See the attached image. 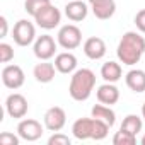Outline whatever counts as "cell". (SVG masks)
Wrapping results in <instances>:
<instances>
[{"instance_id": "cell-28", "label": "cell", "mask_w": 145, "mask_h": 145, "mask_svg": "<svg viewBox=\"0 0 145 145\" xmlns=\"http://www.w3.org/2000/svg\"><path fill=\"white\" fill-rule=\"evenodd\" d=\"M135 26L140 33H145V9L138 10L135 16Z\"/></svg>"}, {"instance_id": "cell-11", "label": "cell", "mask_w": 145, "mask_h": 145, "mask_svg": "<svg viewBox=\"0 0 145 145\" xmlns=\"http://www.w3.org/2000/svg\"><path fill=\"white\" fill-rule=\"evenodd\" d=\"M84 53L91 60H101L106 55V43H104V39L97 38V36H92V38L86 39V43H84Z\"/></svg>"}, {"instance_id": "cell-5", "label": "cell", "mask_w": 145, "mask_h": 145, "mask_svg": "<svg viewBox=\"0 0 145 145\" xmlns=\"http://www.w3.org/2000/svg\"><path fill=\"white\" fill-rule=\"evenodd\" d=\"M26 75H24V70L19 65H7L2 70V82L7 89H21L24 86Z\"/></svg>"}, {"instance_id": "cell-14", "label": "cell", "mask_w": 145, "mask_h": 145, "mask_svg": "<svg viewBox=\"0 0 145 145\" xmlns=\"http://www.w3.org/2000/svg\"><path fill=\"white\" fill-rule=\"evenodd\" d=\"M55 67L60 74H74L77 70V56L70 51L58 53L55 56Z\"/></svg>"}, {"instance_id": "cell-26", "label": "cell", "mask_w": 145, "mask_h": 145, "mask_svg": "<svg viewBox=\"0 0 145 145\" xmlns=\"http://www.w3.org/2000/svg\"><path fill=\"white\" fill-rule=\"evenodd\" d=\"M48 145H70V138L60 131H55L50 140H48Z\"/></svg>"}, {"instance_id": "cell-29", "label": "cell", "mask_w": 145, "mask_h": 145, "mask_svg": "<svg viewBox=\"0 0 145 145\" xmlns=\"http://www.w3.org/2000/svg\"><path fill=\"white\" fill-rule=\"evenodd\" d=\"M0 27H2V31H0V38H5L7 36V29H9V24H7V19L2 16L0 17Z\"/></svg>"}, {"instance_id": "cell-8", "label": "cell", "mask_w": 145, "mask_h": 145, "mask_svg": "<svg viewBox=\"0 0 145 145\" xmlns=\"http://www.w3.org/2000/svg\"><path fill=\"white\" fill-rule=\"evenodd\" d=\"M17 135L22 140H26V142H36L43 135V126H41V123L38 120L26 118V120L19 121V125H17Z\"/></svg>"}, {"instance_id": "cell-32", "label": "cell", "mask_w": 145, "mask_h": 145, "mask_svg": "<svg viewBox=\"0 0 145 145\" xmlns=\"http://www.w3.org/2000/svg\"><path fill=\"white\" fill-rule=\"evenodd\" d=\"M87 2H89V4H94V2H97V0H87Z\"/></svg>"}, {"instance_id": "cell-12", "label": "cell", "mask_w": 145, "mask_h": 145, "mask_svg": "<svg viewBox=\"0 0 145 145\" xmlns=\"http://www.w3.org/2000/svg\"><path fill=\"white\" fill-rule=\"evenodd\" d=\"M89 9L87 4L82 2V0H70V2L65 5V16L72 21V22H80L87 17Z\"/></svg>"}, {"instance_id": "cell-2", "label": "cell", "mask_w": 145, "mask_h": 145, "mask_svg": "<svg viewBox=\"0 0 145 145\" xmlns=\"http://www.w3.org/2000/svg\"><path fill=\"white\" fill-rule=\"evenodd\" d=\"M96 87V74L91 68H79L74 72L68 86V94L74 101H87Z\"/></svg>"}, {"instance_id": "cell-3", "label": "cell", "mask_w": 145, "mask_h": 145, "mask_svg": "<svg viewBox=\"0 0 145 145\" xmlns=\"http://www.w3.org/2000/svg\"><path fill=\"white\" fill-rule=\"evenodd\" d=\"M56 41L63 50H75L82 43V31L75 24H67V26L60 27Z\"/></svg>"}, {"instance_id": "cell-22", "label": "cell", "mask_w": 145, "mask_h": 145, "mask_svg": "<svg viewBox=\"0 0 145 145\" xmlns=\"http://www.w3.org/2000/svg\"><path fill=\"white\" fill-rule=\"evenodd\" d=\"M51 4V0H26L24 2V10L29 14V16H33V17H36L46 5H50Z\"/></svg>"}, {"instance_id": "cell-7", "label": "cell", "mask_w": 145, "mask_h": 145, "mask_svg": "<svg viewBox=\"0 0 145 145\" xmlns=\"http://www.w3.org/2000/svg\"><path fill=\"white\" fill-rule=\"evenodd\" d=\"M27 109H29L27 99H26L22 94H19V92L10 94V96L7 97V101H5V111H7V114H9L10 118L21 120V118H24V116L27 114Z\"/></svg>"}, {"instance_id": "cell-18", "label": "cell", "mask_w": 145, "mask_h": 145, "mask_svg": "<svg viewBox=\"0 0 145 145\" xmlns=\"http://www.w3.org/2000/svg\"><path fill=\"white\" fill-rule=\"evenodd\" d=\"M125 80H126L128 89H131L133 92H138V94L145 92V72L143 70H140V68L130 70L125 77Z\"/></svg>"}, {"instance_id": "cell-15", "label": "cell", "mask_w": 145, "mask_h": 145, "mask_svg": "<svg viewBox=\"0 0 145 145\" xmlns=\"http://www.w3.org/2000/svg\"><path fill=\"white\" fill-rule=\"evenodd\" d=\"M91 9H92V14L101 19V21H106V19H111L116 12V2L114 0H97V2L91 4Z\"/></svg>"}, {"instance_id": "cell-21", "label": "cell", "mask_w": 145, "mask_h": 145, "mask_svg": "<svg viewBox=\"0 0 145 145\" xmlns=\"http://www.w3.org/2000/svg\"><path fill=\"white\" fill-rule=\"evenodd\" d=\"M142 126H143V121H142L140 116H137V114H128V116L123 120V123H121L120 128L125 130V131H130V133L137 135L138 131H142Z\"/></svg>"}, {"instance_id": "cell-9", "label": "cell", "mask_w": 145, "mask_h": 145, "mask_svg": "<svg viewBox=\"0 0 145 145\" xmlns=\"http://www.w3.org/2000/svg\"><path fill=\"white\" fill-rule=\"evenodd\" d=\"M43 121H44V128L46 130H50V131H60L63 126H65V123H67V113H65V109L63 108H60V106H51L46 113H44V118H43Z\"/></svg>"}, {"instance_id": "cell-17", "label": "cell", "mask_w": 145, "mask_h": 145, "mask_svg": "<svg viewBox=\"0 0 145 145\" xmlns=\"http://www.w3.org/2000/svg\"><path fill=\"white\" fill-rule=\"evenodd\" d=\"M92 118H79L72 125V133L77 140H87L92 138Z\"/></svg>"}, {"instance_id": "cell-23", "label": "cell", "mask_w": 145, "mask_h": 145, "mask_svg": "<svg viewBox=\"0 0 145 145\" xmlns=\"http://www.w3.org/2000/svg\"><path fill=\"white\" fill-rule=\"evenodd\" d=\"M92 140H104L108 137V131H109V125L104 123L103 120H97V118H92Z\"/></svg>"}, {"instance_id": "cell-4", "label": "cell", "mask_w": 145, "mask_h": 145, "mask_svg": "<svg viewBox=\"0 0 145 145\" xmlns=\"http://www.w3.org/2000/svg\"><path fill=\"white\" fill-rule=\"evenodd\" d=\"M12 38L14 43L19 46H29L34 39H36V27L33 22H29L27 19H21L14 24L12 29Z\"/></svg>"}, {"instance_id": "cell-13", "label": "cell", "mask_w": 145, "mask_h": 145, "mask_svg": "<svg viewBox=\"0 0 145 145\" xmlns=\"http://www.w3.org/2000/svg\"><path fill=\"white\" fill-rule=\"evenodd\" d=\"M96 96H97V101L103 103V104H108V106H113L120 101V89L111 84V82H106L103 86L97 87L96 91Z\"/></svg>"}, {"instance_id": "cell-25", "label": "cell", "mask_w": 145, "mask_h": 145, "mask_svg": "<svg viewBox=\"0 0 145 145\" xmlns=\"http://www.w3.org/2000/svg\"><path fill=\"white\" fill-rule=\"evenodd\" d=\"M14 58V48L7 43H0V61L9 63Z\"/></svg>"}, {"instance_id": "cell-6", "label": "cell", "mask_w": 145, "mask_h": 145, "mask_svg": "<svg viewBox=\"0 0 145 145\" xmlns=\"http://www.w3.org/2000/svg\"><path fill=\"white\" fill-rule=\"evenodd\" d=\"M60 21H61V12H60L53 4L46 5V7L34 17V22H36L39 27L46 29V31L55 29V27L60 24Z\"/></svg>"}, {"instance_id": "cell-16", "label": "cell", "mask_w": 145, "mask_h": 145, "mask_svg": "<svg viewBox=\"0 0 145 145\" xmlns=\"http://www.w3.org/2000/svg\"><path fill=\"white\" fill-rule=\"evenodd\" d=\"M55 70L56 67L53 63H50L48 60H44L43 63H38L33 70V74H34V79L41 84H50L53 79H55Z\"/></svg>"}, {"instance_id": "cell-30", "label": "cell", "mask_w": 145, "mask_h": 145, "mask_svg": "<svg viewBox=\"0 0 145 145\" xmlns=\"http://www.w3.org/2000/svg\"><path fill=\"white\" fill-rule=\"evenodd\" d=\"M142 118L145 120V103H143V106H142Z\"/></svg>"}, {"instance_id": "cell-24", "label": "cell", "mask_w": 145, "mask_h": 145, "mask_svg": "<svg viewBox=\"0 0 145 145\" xmlns=\"http://www.w3.org/2000/svg\"><path fill=\"white\" fill-rule=\"evenodd\" d=\"M113 143L114 145H135L137 143V135L120 128V131H116L114 137H113Z\"/></svg>"}, {"instance_id": "cell-27", "label": "cell", "mask_w": 145, "mask_h": 145, "mask_svg": "<svg viewBox=\"0 0 145 145\" xmlns=\"http://www.w3.org/2000/svg\"><path fill=\"white\" fill-rule=\"evenodd\" d=\"M19 138L10 131H4L0 133V145H19Z\"/></svg>"}, {"instance_id": "cell-1", "label": "cell", "mask_w": 145, "mask_h": 145, "mask_svg": "<svg viewBox=\"0 0 145 145\" xmlns=\"http://www.w3.org/2000/svg\"><path fill=\"white\" fill-rule=\"evenodd\" d=\"M116 55L123 65H137L142 56L145 55V39L135 31H128L123 34V38L118 43Z\"/></svg>"}, {"instance_id": "cell-19", "label": "cell", "mask_w": 145, "mask_h": 145, "mask_svg": "<svg viewBox=\"0 0 145 145\" xmlns=\"http://www.w3.org/2000/svg\"><path fill=\"white\" fill-rule=\"evenodd\" d=\"M123 75V70H121V65L116 63V61H106L103 67H101V77L106 80V82H118Z\"/></svg>"}, {"instance_id": "cell-10", "label": "cell", "mask_w": 145, "mask_h": 145, "mask_svg": "<svg viewBox=\"0 0 145 145\" xmlns=\"http://www.w3.org/2000/svg\"><path fill=\"white\" fill-rule=\"evenodd\" d=\"M33 50H34L36 58H39L41 61H44V60H50V58L55 56V53H56V43H55V39L50 34H43L39 38H36Z\"/></svg>"}, {"instance_id": "cell-31", "label": "cell", "mask_w": 145, "mask_h": 145, "mask_svg": "<svg viewBox=\"0 0 145 145\" xmlns=\"http://www.w3.org/2000/svg\"><path fill=\"white\" fill-rule=\"evenodd\" d=\"M140 142H142V145H145V135L142 137V140H140Z\"/></svg>"}, {"instance_id": "cell-20", "label": "cell", "mask_w": 145, "mask_h": 145, "mask_svg": "<svg viewBox=\"0 0 145 145\" xmlns=\"http://www.w3.org/2000/svg\"><path fill=\"white\" fill-rule=\"evenodd\" d=\"M91 114H92V118H97V120H103L104 123H108L109 126H113L114 125V121H116V114H114V111L108 106V104H96V106H92V109H91Z\"/></svg>"}]
</instances>
